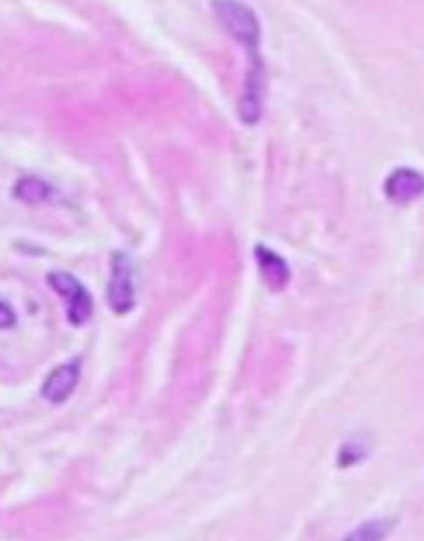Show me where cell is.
Returning <instances> with one entry per match:
<instances>
[{"label": "cell", "mask_w": 424, "mask_h": 541, "mask_svg": "<svg viewBox=\"0 0 424 541\" xmlns=\"http://www.w3.org/2000/svg\"><path fill=\"white\" fill-rule=\"evenodd\" d=\"M213 13L227 35L247 51L248 83L266 81V69L260 56L262 27L254 9L243 0H213Z\"/></svg>", "instance_id": "cell-1"}, {"label": "cell", "mask_w": 424, "mask_h": 541, "mask_svg": "<svg viewBox=\"0 0 424 541\" xmlns=\"http://www.w3.org/2000/svg\"><path fill=\"white\" fill-rule=\"evenodd\" d=\"M107 302L116 315H128L137 306L135 268L130 255L124 252H116L110 261Z\"/></svg>", "instance_id": "cell-2"}, {"label": "cell", "mask_w": 424, "mask_h": 541, "mask_svg": "<svg viewBox=\"0 0 424 541\" xmlns=\"http://www.w3.org/2000/svg\"><path fill=\"white\" fill-rule=\"evenodd\" d=\"M49 287L62 295L67 306V318L74 327H81L93 316V297L84 287L83 281L67 271H53L48 274Z\"/></svg>", "instance_id": "cell-3"}, {"label": "cell", "mask_w": 424, "mask_h": 541, "mask_svg": "<svg viewBox=\"0 0 424 541\" xmlns=\"http://www.w3.org/2000/svg\"><path fill=\"white\" fill-rule=\"evenodd\" d=\"M79 379H81V360L62 363L51 370L48 377L44 379L41 395L51 404H63L76 391Z\"/></svg>", "instance_id": "cell-4"}, {"label": "cell", "mask_w": 424, "mask_h": 541, "mask_svg": "<svg viewBox=\"0 0 424 541\" xmlns=\"http://www.w3.org/2000/svg\"><path fill=\"white\" fill-rule=\"evenodd\" d=\"M386 198L397 205H409L424 196V175L414 168H397L384 182Z\"/></svg>", "instance_id": "cell-5"}, {"label": "cell", "mask_w": 424, "mask_h": 541, "mask_svg": "<svg viewBox=\"0 0 424 541\" xmlns=\"http://www.w3.org/2000/svg\"><path fill=\"white\" fill-rule=\"evenodd\" d=\"M255 257L259 262L260 274L271 290H283L290 280V269L280 255L274 254L271 248H255Z\"/></svg>", "instance_id": "cell-6"}, {"label": "cell", "mask_w": 424, "mask_h": 541, "mask_svg": "<svg viewBox=\"0 0 424 541\" xmlns=\"http://www.w3.org/2000/svg\"><path fill=\"white\" fill-rule=\"evenodd\" d=\"M13 196L27 205H41L53 196V185L48 184L46 180L35 177V175H27L16 182Z\"/></svg>", "instance_id": "cell-7"}, {"label": "cell", "mask_w": 424, "mask_h": 541, "mask_svg": "<svg viewBox=\"0 0 424 541\" xmlns=\"http://www.w3.org/2000/svg\"><path fill=\"white\" fill-rule=\"evenodd\" d=\"M391 521L388 519H377L362 524L353 533H349L344 541H384L390 533Z\"/></svg>", "instance_id": "cell-8"}, {"label": "cell", "mask_w": 424, "mask_h": 541, "mask_svg": "<svg viewBox=\"0 0 424 541\" xmlns=\"http://www.w3.org/2000/svg\"><path fill=\"white\" fill-rule=\"evenodd\" d=\"M16 322H18V318H16V313L11 308V304L6 301H0V329H13Z\"/></svg>", "instance_id": "cell-9"}]
</instances>
